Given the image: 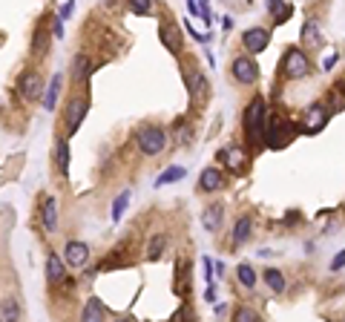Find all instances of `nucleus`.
Wrapping results in <instances>:
<instances>
[{"mask_svg": "<svg viewBox=\"0 0 345 322\" xmlns=\"http://www.w3.org/2000/svg\"><path fill=\"white\" fill-rule=\"evenodd\" d=\"M265 98H253L245 110V136H248L250 144H262V138H265Z\"/></svg>", "mask_w": 345, "mask_h": 322, "instance_id": "1", "label": "nucleus"}, {"mask_svg": "<svg viewBox=\"0 0 345 322\" xmlns=\"http://www.w3.org/2000/svg\"><path fill=\"white\" fill-rule=\"evenodd\" d=\"M282 69H285V78L288 81H299V78H305V75L311 72V61H308V55L299 46H290L288 52H285Z\"/></svg>", "mask_w": 345, "mask_h": 322, "instance_id": "2", "label": "nucleus"}, {"mask_svg": "<svg viewBox=\"0 0 345 322\" xmlns=\"http://www.w3.org/2000/svg\"><path fill=\"white\" fill-rule=\"evenodd\" d=\"M138 141V150H141V155H158L164 147H167V132L158 127H144L141 132L136 136Z\"/></svg>", "mask_w": 345, "mask_h": 322, "instance_id": "3", "label": "nucleus"}, {"mask_svg": "<svg viewBox=\"0 0 345 322\" xmlns=\"http://www.w3.org/2000/svg\"><path fill=\"white\" fill-rule=\"evenodd\" d=\"M233 78L239 81V84H245V87H253L259 81V64L253 61V58H245V55H239L236 61H233Z\"/></svg>", "mask_w": 345, "mask_h": 322, "instance_id": "4", "label": "nucleus"}, {"mask_svg": "<svg viewBox=\"0 0 345 322\" xmlns=\"http://www.w3.org/2000/svg\"><path fill=\"white\" fill-rule=\"evenodd\" d=\"M17 89H20V98L23 101H40L43 98V84H40V75L35 69H26L20 78H17Z\"/></svg>", "mask_w": 345, "mask_h": 322, "instance_id": "5", "label": "nucleus"}, {"mask_svg": "<svg viewBox=\"0 0 345 322\" xmlns=\"http://www.w3.org/2000/svg\"><path fill=\"white\" fill-rule=\"evenodd\" d=\"M242 43H245V49H248L250 55H259V52H265L268 43H271V32L262 29V26L245 29V32H242Z\"/></svg>", "mask_w": 345, "mask_h": 322, "instance_id": "6", "label": "nucleus"}, {"mask_svg": "<svg viewBox=\"0 0 345 322\" xmlns=\"http://www.w3.org/2000/svg\"><path fill=\"white\" fill-rule=\"evenodd\" d=\"M84 118H87V101H84V98H72L69 106H66V138L78 132Z\"/></svg>", "mask_w": 345, "mask_h": 322, "instance_id": "7", "label": "nucleus"}, {"mask_svg": "<svg viewBox=\"0 0 345 322\" xmlns=\"http://www.w3.org/2000/svg\"><path fill=\"white\" fill-rule=\"evenodd\" d=\"M64 262L69 267H84L89 262V248L87 242H66L64 248Z\"/></svg>", "mask_w": 345, "mask_h": 322, "instance_id": "8", "label": "nucleus"}, {"mask_svg": "<svg viewBox=\"0 0 345 322\" xmlns=\"http://www.w3.org/2000/svg\"><path fill=\"white\" fill-rule=\"evenodd\" d=\"M225 222V207L222 204H207L204 213H201V227L207 230V233H216L219 227Z\"/></svg>", "mask_w": 345, "mask_h": 322, "instance_id": "9", "label": "nucleus"}, {"mask_svg": "<svg viewBox=\"0 0 345 322\" xmlns=\"http://www.w3.org/2000/svg\"><path fill=\"white\" fill-rule=\"evenodd\" d=\"M328 115L331 113L322 104H311L308 106V115H305V129L308 132H320V129L328 124Z\"/></svg>", "mask_w": 345, "mask_h": 322, "instance_id": "10", "label": "nucleus"}, {"mask_svg": "<svg viewBox=\"0 0 345 322\" xmlns=\"http://www.w3.org/2000/svg\"><path fill=\"white\" fill-rule=\"evenodd\" d=\"M40 222H43V230H46V233H55L58 230V199L49 196V199L40 204Z\"/></svg>", "mask_w": 345, "mask_h": 322, "instance_id": "11", "label": "nucleus"}, {"mask_svg": "<svg viewBox=\"0 0 345 322\" xmlns=\"http://www.w3.org/2000/svg\"><path fill=\"white\" fill-rule=\"evenodd\" d=\"M61 87H64V75L55 72L52 78H49V87L43 89V106H46L49 113L58 106V95H61Z\"/></svg>", "mask_w": 345, "mask_h": 322, "instance_id": "12", "label": "nucleus"}, {"mask_svg": "<svg viewBox=\"0 0 345 322\" xmlns=\"http://www.w3.org/2000/svg\"><path fill=\"white\" fill-rule=\"evenodd\" d=\"M219 187H222V173H219V167L201 170V176H199V190L201 193H216Z\"/></svg>", "mask_w": 345, "mask_h": 322, "instance_id": "13", "label": "nucleus"}, {"mask_svg": "<svg viewBox=\"0 0 345 322\" xmlns=\"http://www.w3.org/2000/svg\"><path fill=\"white\" fill-rule=\"evenodd\" d=\"M46 279L49 282H64L66 279V262L58 259V253H49L46 256Z\"/></svg>", "mask_w": 345, "mask_h": 322, "instance_id": "14", "label": "nucleus"}, {"mask_svg": "<svg viewBox=\"0 0 345 322\" xmlns=\"http://www.w3.org/2000/svg\"><path fill=\"white\" fill-rule=\"evenodd\" d=\"M262 279H265V285L273 290V293H282V290L288 288V282H285L282 271H276V267H265V271H262Z\"/></svg>", "mask_w": 345, "mask_h": 322, "instance_id": "15", "label": "nucleus"}, {"mask_svg": "<svg viewBox=\"0 0 345 322\" xmlns=\"http://www.w3.org/2000/svg\"><path fill=\"white\" fill-rule=\"evenodd\" d=\"M187 282H190V274H187V262L178 259L176 265V282H173V290H176L181 299H187Z\"/></svg>", "mask_w": 345, "mask_h": 322, "instance_id": "16", "label": "nucleus"}, {"mask_svg": "<svg viewBox=\"0 0 345 322\" xmlns=\"http://www.w3.org/2000/svg\"><path fill=\"white\" fill-rule=\"evenodd\" d=\"M20 319V302L15 297H6L0 302V322H15Z\"/></svg>", "mask_w": 345, "mask_h": 322, "instance_id": "17", "label": "nucleus"}, {"mask_svg": "<svg viewBox=\"0 0 345 322\" xmlns=\"http://www.w3.org/2000/svg\"><path fill=\"white\" fill-rule=\"evenodd\" d=\"M268 12H271L273 23H285V20L294 15V9H290L285 0H268Z\"/></svg>", "mask_w": 345, "mask_h": 322, "instance_id": "18", "label": "nucleus"}, {"mask_svg": "<svg viewBox=\"0 0 345 322\" xmlns=\"http://www.w3.org/2000/svg\"><path fill=\"white\" fill-rule=\"evenodd\" d=\"M219 158H225V164L233 170V173H239V170L245 167V153L236 150V147H225V150L219 153Z\"/></svg>", "mask_w": 345, "mask_h": 322, "instance_id": "19", "label": "nucleus"}, {"mask_svg": "<svg viewBox=\"0 0 345 322\" xmlns=\"http://www.w3.org/2000/svg\"><path fill=\"white\" fill-rule=\"evenodd\" d=\"M104 305H101V299L98 297H89L87 299V308H84V314H81V319H87V322H98V319H104Z\"/></svg>", "mask_w": 345, "mask_h": 322, "instance_id": "20", "label": "nucleus"}, {"mask_svg": "<svg viewBox=\"0 0 345 322\" xmlns=\"http://www.w3.org/2000/svg\"><path fill=\"white\" fill-rule=\"evenodd\" d=\"M250 227H253L250 216H242L239 222H236V227H233V245H236V248H239V245H245V242L250 239Z\"/></svg>", "mask_w": 345, "mask_h": 322, "instance_id": "21", "label": "nucleus"}, {"mask_svg": "<svg viewBox=\"0 0 345 322\" xmlns=\"http://www.w3.org/2000/svg\"><path fill=\"white\" fill-rule=\"evenodd\" d=\"M236 279H239L242 288H248V290L256 288V271H253V267H250L248 262H242V265L236 267Z\"/></svg>", "mask_w": 345, "mask_h": 322, "instance_id": "22", "label": "nucleus"}, {"mask_svg": "<svg viewBox=\"0 0 345 322\" xmlns=\"http://www.w3.org/2000/svg\"><path fill=\"white\" fill-rule=\"evenodd\" d=\"M55 155H58V170H61V176H66V173H69V144H66V136L58 138Z\"/></svg>", "mask_w": 345, "mask_h": 322, "instance_id": "23", "label": "nucleus"}, {"mask_svg": "<svg viewBox=\"0 0 345 322\" xmlns=\"http://www.w3.org/2000/svg\"><path fill=\"white\" fill-rule=\"evenodd\" d=\"M184 176H187L184 167H178V164H176V167H167L158 178H155V187H164V184H173V181H181Z\"/></svg>", "mask_w": 345, "mask_h": 322, "instance_id": "24", "label": "nucleus"}, {"mask_svg": "<svg viewBox=\"0 0 345 322\" xmlns=\"http://www.w3.org/2000/svg\"><path fill=\"white\" fill-rule=\"evenodd\" d=\"M302 38H305V43H311V46H322V35H320L316 20H308V23L302 26Z\"/></svg>", "mask_w": 345, "mask_h": 322, "instance_id": "25", "label": "nucleus"}, {"mask_svg": "<svg viewBox=\"0 0 345 322\" xmlns=\"http://www.w3.org/2000/svg\"><path fill=\"white\" fill-rule=\"evenodd\" d=\"M164 248H167V236L158 233L150 239V245H147V259H158L161 253H164Z\"/></svg>", "mask_w": 345, "mask_h": 322, "instance_id": "26", "label": "nucleus"}, {"mask_svg": "<svg viewBox=\"0 0 345 322\" xmlns=\"http://www.w3.org/2000/svg\"><path fill=\"white\" fill-rule=\"evenodd\" d=\"M89 72H92V66H89V58L87 55H78L75 58V81H87L89 78Z\"/></svg>", "mask_w": 345, "mask_h": 322, "instance_id": "27", "label": "nucleus"}, {"mask_svg": "<svg viewBox=\"0 0 345 322\" xmlns=\"http://www.w3.org/2000/svg\"><path fill=\"white\" fill-rule=\"evenodd\" d=\"M127 204H129V190H124V193H118V199L113 201V222H121V216H124Z\"/></svg>", "mask_w": 345, "mask_h": 322, "instance_id": "28", "label": "nucleus"}, {"mask_svg": "<svg viewBox=\"0 0 345 322\" xmlns=\"http://www.w3.org/2000/svg\"><path fill=\"white\" fill-rule=\"evenodd\" d=\"M129 12L132 15H150L153 12V0H129Z\"/></svg>", "mask_w": 345, "mask_h": 322, "instance_id": "29", "label": "nucleus"}, {"mask_svg": "<svg viewBox=\"0 0 345 322\" xmlns=\"http://www.w3.org/2000/svg\"><path fill=\"white\" fill-rule=\"evenodd\" d=\"M233 319H236V322H259L262 316H259L256 311H250V308H236Z\"/></svg>", "mask_w": 345, "mask_h": 322, "instance_id": "30", "label": "nucleus"}, {"mask_svg": "<svg viewBox=\"0 0 345 322\" xmlns=\"http://www.w3.org/2000/svg\"><path fill=\"white\" fill-rule=\"evenodd\" d=\"M345 267V250H339L337 256L331 259V274H337V271H342Z\"/></svg>", "mask_w": 345, "mask_h": 322, "instance_id": "31", "label": "nucleus"}, {"mask_svg": "<svg viewBox=\"0 0 345 322\" xmlns=\"http://www.w3.org/2000/svg\"><path fill=\"white\" fill-rule=\"evenodd\" d=\"M201 265H204V279H207V285H210V282H213V276H216V274H213V271H216V267H213V262H210L207 256L201 259Z\"/></svg>", "mask_w": 345, "mask_h": 322, "instance_id": "32", "label": "nucleus"}, {"mask_svg": "<svg viewBox=\"0 0 345 322\" xmlns=\"http://www.w3.org/2000/svg\"><path fill=\"white\" fill-rule=\"evenodd\" d=\"M72 9H75V0H66L64 6H61V12H58V17H61V20H66V17L72 15Z\"/></svg>", "mask_w": 345, "mask_h": 322, "instance_id": "33", "label": "nucleus"}, {"mask_svg": "<svg viewBox=\"0 0 345 322\" xmlns=\"http://www.w3.org/2000/svg\"><path fill=\"white\" fill-rule=\"evenodd\" d=\"M339 64V55L337 52H334V55H328L325 58V61H322V69H325V72H331V69H334V66Z\"/></svg>", "mask_w": 345, "mask_h": 322, "instance_id": "34", "label": "nucleus"}, {"mask_svg": "<svg viewBox=\"0 0 345 322\" xmlns=\"http://www.w3.org/2000/svg\"><path fill=\"white\" fill-rule=\"evenodd\" d=\"M52 35H55V38H64V20H61V17H55V23H52Z\"/></svg>", "mask_w": 345, "mask_h": 322, "instance_id": "35", "label": "nucleus"}, {"mask_svg": "<svg viewBox=\"0 0 345 322\" xmlns=\"http://www.w3.org/2000/svg\"><path fill=\"white\" fill-rule=\"evenodd\" d=\"M187 12L201 17V3H199V0H187Z\"/></svg>", "mask_w": 345, "mask_h": 322, "instance_id": "36", "label": "nucleus"}, {"mask_svg": "<svg viewBox=\"0 0 345 322\" xmlns=\"http://www.w3.org/2000/svg\"><path fill=\"white\" fill-rule=\"evenodd\" d=\"M204 299H207V302H216V288H213V282H210L207 290H204Z\"/></svg>", "mask_w": 345, "mask_h": 322, "instance_id": "37", "label": "nucleus"}, {"mask_svg": "<svg viewBox=\"0 0 345 322\" xmlns=\"http://www.w3.org/2000/svg\"><path fill=\"white\" fill-rule=\"evenodd\" d=\"M227 314V305H216V316H225Z\"/></svg>", "mask_w": 345, "mask_h": 322, "instance_id": "38", "label": "nucleus"}]
</instances>
